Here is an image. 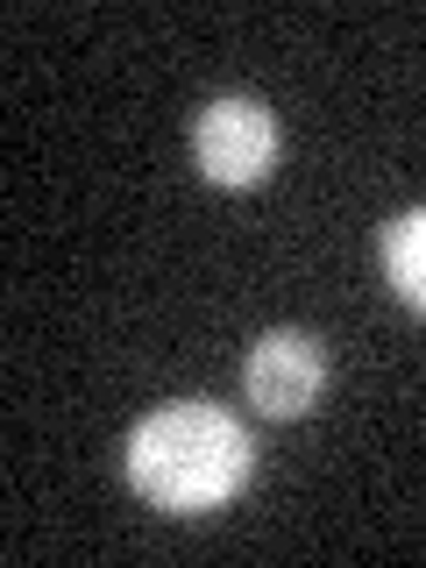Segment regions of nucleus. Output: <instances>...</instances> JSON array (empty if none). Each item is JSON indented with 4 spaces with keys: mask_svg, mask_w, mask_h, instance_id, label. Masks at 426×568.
Returning <instances> with one entry per match:
<instances>
[{
    "mask_svg": "<svg viewBox=\"0 0 426 568\" xmlns=\"http://www.w3.org/2000/svg\"><path fill=\"white\" fill-rule=\"evenodd\" d=\"M129 476L156 511H213L248 484V434L213 405H171L129 434Z\"/></svg>",
    "mask_w": 426,
    "mask_h": 568,
    "instance_id": "f257e3e1",
    "label": "nucleus"
},
{
    "mask_svg": "<svg viewBox=\"0 0 426 568\" xmlns=\"http://www.w3.org/2000/svg\"><path fill=\"white\" fill-rule=\"evenodd\" d=\"M277 156V129H271V106L256 100H213L200 114V164L221 185H256Z\"/></svg>",
    "mask_w": 426,
    "mask_h": 568,
    "instance_id": "f03ea898",
    "label": "nucleus"
},
{
    "mask_svg": "<svg viewBox=\"0 0 426 568\" xmlns=\"http://www.w3.org/2000/svg\"><path fill=\"white\" fill-rule=\"evenodd\" d=\"M242 384H248V398H256V413L298 419L320 398L327 369H320V348L306 334H263L256 355H248V369H242Z\"/></svg>",
    "mask_w": 426,
    "mask_h": 568,
    "instance_id": "7ed1b4c3",
    "label": "nucleus"
},
{
    "mask_svg": "<svg viewBox=\"0 0 426 568\" xmlns=\"http://www.w3.org/2000/svg\"><path fill=\"white\" fill-rule=\"evenodd\" d=\"M384 271H390V284H398L405 306L426 313V206L405 213V221H390V235H384Z\"/></svg>",
    "mask_w": 426,
    "mask_h": 568,
    "instance_id": "20e7f679",
    "label": "nucleus"
}]
</instances>
